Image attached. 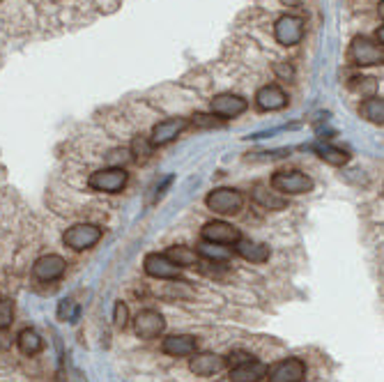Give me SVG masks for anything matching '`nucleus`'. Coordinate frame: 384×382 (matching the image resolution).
<instances>
[{
	"label": "nucleus",
	"instance_id": "nucleus-6",
	"mask_svg": "<svg viewBox=\"0 0 384 382\" xmlns=\"http://www.w3.org/2000/svg\"><path fill=\"white\" fill-rule=\"evenodd\" d=\"M274 37L281 46H295L304 39V19L295 14H283L274 26Z\"/></svg>",
	"mask_w": 384,
	"mask_h": 382
},
{
	"label": "nucleus",
	"instance_id": "nucleus-22",
	"mask_svg": "<svg viewBox=\"0 0 384 382\" xmlns=\"http://www.w3.org/2000/svg\"><path fill=\"white\" fill-rule=\"evenodd\" d=\"M359 113L364 115L366 120L373 124H382L384 122V99L382 97H369L366 102L359 106Z\"/></svg>",
	"mask_w": 384,
	"mask_h": 382
},
{
	"label": "nucleus",
	"instance_id": "nucleus-15",
	"mask_svg": "<svg viewBox=\"0 0 384 382\" xmlns=\"http://www.w3.org/2000/svg\"><path fill=\"white\" fill-rule=\"evenodd\" d=\"M256 106L260 111H281L288 106V95L279 86H263L256 93Z\"/></svg>",
	"mask_w": 384,
	"mask_h": 382
},
{
	"label": "nucleus",
	"instance_id": "nucleus-26",
	"mask_svg": "<svg viewBox=\"0 0 384 382\" xmlns=\"http://www.w3.org/2000/svg\"><path fill=\"white\" fill-rule=\"evenodd\" d=\"M350 88H352L355 93H362V95L373 97V93H375V79H369V77H357V79L350 81Z\"/></svg>",
	"mask_w": 384,
	"mask_h": 382
},
{
	"label": "nucleus",
	"instance_id": "nucleus-25",
	"mask_svg": "<svg viewBox=\"0 0 384 382\" xmlns=\"http://www.w3.org/2000/svg\"><path fill=\"white\" fill-rule=\"evenodd\" d=\"M129 154H131V159H136V162H147L150 154H152V143H150V138H145V136L133 138Z\"/></svg>",
	"mask_w": 384,
	"mask_h": 382
},
{
	"label": "nucleus",
	"instance_id": "nucleus-28",
	"mask_svg": "<svg viewBox=\"0 0 384 382\" xmlns=\"http://www.w3.org/2000/svg\"><path fill=\"white\" fill-rule=\"evenodd\" d=\"M14 320V306L12 302H0V329H7Z\"/></svg>",
	"mask_w": 384,
	"mask_h": 382
},
{
	"label": "nucleus",
	"instance_id": "nucleus-8",
	"mask_svg": "<svg viewBox=\"0 0 384 382\" xmlns=\"http://www.w3.org/2000/svg\"><path fill=\"white\" fill-rule=\"evenodd\" d=\"M306 376V364L297 357L283 360L279 364H274L272 369H267V378L270 382H302Z\"/></svg>",
	"mask_w": 384,
	"mask_h": 382
},
{
	"label": "nucleus",
	"instance_id": "nucleus-18",
	"mask_svg": "<svg viewBox=\"0 0 384 382\" xmlns=\"http://www.w3.org/2000/svg\"><path fill=\"white\" fill-rule=\"evenodd\" d=\"M232 246H235V251L244 261H251V263H265V261H270V246H265L260 242H253V239L239 237Z\"/></svg>",
	"mask_w": 384,
	"mask_h": 382
},
{
	"label": "nucleus",
	"instance_id": "nucleus-12",
	"mask_svg": "<svg viewBox=\"0 0 384 382\" xmlns=\"http://www.w3.org/2000/svg\"><path fill=\"white\" fill-rule=\"evenodd\" d=\"M133 329H136L140 338H157L166 329V320L159 311L143 309L136 315V320H133Z\"/></svg>",
	"mask_w": 384,
	"mask_h": 382
},
{
	"label": "nucleus",
	"instance_id": "nucleus-19",
	"mask_svg": "<svg viewBox=\"0 0 384 382\" xmlns=\"http://www.w3.org/2000/svg\"><path fill=\"white\" fill-rule=\"evenodd\" d=\"M253 198L256 203H260L263 207H267V210H283L286 207V198H283V194H279V191H270L265 185H256L253 187Z\"/></svg>",
	"mask_w": 384,
	"mask_h": 382
},
{
	"label": "nucleus",
	"instance_id": "nucleus-21",
	"mask_svg": "<svg viewBox=\"0 0 384 382\" xmlns=\"http://www.w3.org/2000/svg\"><path fill=\"white\" fill-rule=\"evenodd\" d=\"M315 152L318 157L329 166H345L350 162V154L345 150H340V147H333L329 143H318L315 145Z\"/></svg>",
	"mask_w": 384,
	"mask_h": 382
},
{
	"label": "nucleus",
	"instance_id": "nucleus-7",
	"mask_svg": "<svg viewBox=\"0 0 384 382\" xmlns=\"http://www.w3.org/2000/svg\"><path fill=\"white\" fill-rule=\"evenodd\" d=\"M189 127V120L187 118H166L161 122L154 124L152 129V136H150V143L152 147H161V145H168L178 138L182 131Z\"/></svg>",
	"mask_w": 384,
	"mask_h": 382
},
{
	"label": "nucleus",
	"instance_id": "nucleus-13",
	"mask_svg": "<svg viewBox=\"0 0 384 382\" xmlns=\"http://www.w3.org/2000/svg\"><path fill=\"white\" fill-rule=\"evenodd\" d=\"M145 274L154 279H178L180 268L175 265L166 253H147L143 263Z\"/></svg>",
	"mask_w": 384,
	"mask_h": 382
},
{
	"label": "nucleus",
	"instance_id": "nucleus-10",
	"mask_svg": "<svg viewBox=\"0 0 384 382\" xmlns=\"http://www.w3.org/2000/svg\"><path fill=\"white\" fill-rule=\"evenodd\" d=\"M200 237H203L205 242L232 246L241 235H239V230L232 228L228 221H210V223H205L203 230H200Z\"/></svg>",
	"mask_w": 384,
	"mask_h": 382
},
{
	"label": "nucleus",
	"instance_id": "nucleus-9",
	"mask_svg": "<svg viewBox=\"0 0 384 382\" xmlns=\"http://www.w3.org/2000/svg\"><path fill=\"white\" fill-rule=\"evenodd\" d=\"M65 270H67V263H65L62 256L48 253V256H41V258L35 261V265H32V277H35L37 281L48 284V281L60 279Z\"/></svg>",
	"mask_w": 384,
	"mask_h": 382
},
{
	"label": "nucleus",
	"instance_id": "nucleus-20",
	"mask_svg": "<svg viewBox=\"0 0 384 382\" xmlns=\"http://www.w3.org/2000/svg\"><path fill=\"white\" fill-rule=\"evenodd\" d=\"M166 256H168L178 268H196V265L200 263L198 251H194L191 246H171Z\"/></svg>",
	"mask_w": 384,
	"mask_h": 382
},
{
	"label": "nucleus",
	"instance_id": "nucleus-14",
	"mask_svg": "<svg viewBox=\"0 0 384 382\" xmlns=\"http://www.w3.org/2000/svg\"><path fill=\"white\" fill-rule=\"evenodd\" d=\"M225 367V357L216 355V353H198L191 357L189 369L191 373H196L200 378H210L214 373H219Z\"/></svg>",
	"mask_w": 384,
	"mask_h": 382
},
{
	"label": "nucleus",
	"instance_id": "nucleus-1",
	"mask_svg": "<svg viewBox=\"0 0 384 382\" xmlns=\"http://www.w3.org/2000/svg\"><path fill=\"white\" fill-rule=\"evenodd\" d=\"M272 189L283 196H299L313 191V180L302 171H279L272 176Z\"/></svg>",
	"mask_w": 384,
	"mask_h": 382
},
{
	"label": "nucleus",
	"instance_id": "nucleus-11",
	"mask_svg": "<svg viewBox=\"0 0 384 382\" xmlns=\"http://www.w3.org/2000/svg\"><path fill=\"white\" fill-rule=\"evenodd\" d=\"M249 109V102L244 97L239 95H232V93H223V95H216L212 99V113L219 115L223 120H230V118H237Z\"/></svg>",
	"mask_w": 384,
	"mask_h": 382
},
{
	"label": "nucleus",
	"instance_id": "nucleus-16",
	"mask_svg": "<svg viewBox=\"0 0 384 382\" xmlns=\"http://www.w3.org/2000/svg\"><path fill=\"white\" fill-rule=\"evenodd\" d=\"M228 378L230 382H260L263 378H267V367L258 360H249L232 367Z\"/></svg>",
	"mask_w": 384,
	"mask_h": 382
},
{
	"label": "nucleus",
	"instance_id": "nucleus-23",
	"mask_svg": "<svg viewBox=\"0 0 384 382\" xmlns=\"http://www.w3.org/2000/svg\"><path fill=\"white\" fill-rule=\"evenodd\" d=\"M16 345H19V350L23 355H37L41 350V336L37 334L35 329H21L19 336H16Z\"/></svg>",
	"mask_w": 384,
	"mask_h": 382
},
{
	"label": "nucleus",
	"instance_id": "nucleus-31",
	"mask_svg": "<svg viewBox=\"0 0 384 382\" xmlns=\"http://www.w3.org/2000/svg\"><path fill=\"white\" fill-rule=\"evenodd\" d=\"M274 72H277V77L283 79V81H290L292 77H295V70H292L288 62H277V67H274Z\"/></svg>",
	"mask_w": 384,
	"mask_h": 382
},
{
	"label": "nucleus",
	"instance_id": "nucleus-33",
	"mask_svg": "<svg viewBox=\"0 0 384 382\" xmlns=\"http://www.w3.org/2000/svg\"><path fill=\"white\" fill-rule=\"evenodd\" d=\"M302 0H281V5H286V7H297Z\"/></svg>",
	"mask_w": 384,
	"mask_h": 382
},
{
	"label": "nucleus",
	"instance_id": "nucleus-29",
	"mask_svg": "<svg viewBox=\"0 0 384 382\" xmlns=\"http://www.w3.org/2000/svg\"><path fill=\"white\" fill-rule=\"evenodd\" d=\"M58 313H60V318H62V320H69V322H74V320L79 318V309H77V306H74L69 300H65V302L60 304V311H58Z\"/></svg>",
	"mask_w": 384,
	"mask_h": 382
},
{
	"label": "nucleus",
	"instance_id": "nucleus-5",
	"mask_svg": "<svg viewBox=\"0 0 384 382\" xmlns=\"http://www.w3.org/2000/svg\"><path fill=\"white\" fill-rule=\"evenodd\" d=\"M102 228L95 226V223H77V226L67 228L62 242L74 251H86V249H93L102 239Z\"/></svg>",
	"mask_w": 384,
	"mask_h": 382
},
{
	"label": "nucleus",
	"instance_id": "nucleus-4",
	"mask_svg": "<svg viewBox=\"0 0 384 382\" xmlns=\"http://www.w3.org/2000/svg\"><path fill=\"white\" fill-rule=\"evenodd\" d=\"M127 180H129V176L124 169L108 166V169L95 171L93 176H90L88 185H90V189L102 191V194H118V191H122L124 185H127Z\"/></svg>",
	"mask_w": 384,
	"mask_h": 382
},
{
	"label": "nucleus",
	"instance_id": "nucleus-17",
	"mask_svg": "<svg viewBox=\"0 0 384 382\" xmlns=\"http://www.w3.org/2000/svg\"><path fill=\"white\" fill-rule=\"evenodd\" d=\"M161 350L171 357H191L198 350V341L189 334H175V336L164 338Z\"/></svg>",
	"mask_w": 384,
	"mask_h": 382
},
{
	"label": "nucleus",
	"instance_id": "nucleus-24",
	"mask_svg": "<svg viewBox=\"0 0 384 382\" xmlns=\"http://www.w3.org/2000/svg\"><path fill=\"white\" fill-rule=\"evenodd\" d=\"M198 256H203L207 261H214V263H225L230 258V249L225 244H214V242H205L198 246Z\"/></svg>",
	"mask_w": 384,
	"mask_h": 382
},
{
	"label": "nucleus",
	"instance_id": "nucleus-30",
	"mask_svg": "<svg viewBox=\"0 0 384 382\" xmlns=\"http://www.w3.org/2000/svg\"><path fill=\"white\" fill-rule=\"evenodd\" d=\"M191 124H196V127H216L219 122L214 120V115L196 113V115H194V120H191Z\"/></svg>",
	"mask_w": 384,
	"mask_h": 382
},
{
	"label": "nucleus",
	"instance_id": "nucleus-2",
	"mask_svg": "<svg viewBox=\"0 0 384 382\" xmlns=\"http://www.w3.org/2000/svg\"><path fill=\"white\" fill-rule=\"evenodd\" d=\"M205 203L212 212L223 214V217H232V214H237L241 207H244V196H241L237 189L221 187V189L210 191Z\"/></svg>",
	"mask_w": 384,
	"mask_h": 382
},
{
	"label": "nucleus",
	"instance_id": "nucleus-3",
	"mask_svg": "<svg viewBox=\"0 0 384 382\" xmlns=\"http://www.w3.org/2000/svg\"><path fill=\"white\" fill-rule=\"evenodd\" d=\"M350 60L359 67H373V65H382L384 60V48L375 39L369 37H355L350 44Z\"/></svg>",
	"mask_w": 384,
	"mask_h": 382
},
{
	"label": "nucleus",
	"instance_id": "nucleus-27",
	"mask_svg": "<svg viewBox=\"0 0 384 382\" xmlns=\"http://www.w3.org/2000/svg\"><path fill=\"white\" fill-rule=\"evenodd\" d=\"M113 320H115V325H118L120 329L127 327V322H129V309H127V304H124V302H115Z\"/></svg>",
	"mask_w": 384,
	"mask_h": 382
},
{
	"label": "nucleus",
	"instance_id": "nucleus-32",
	"mask_svg": "<svg viewBox=\"0 0 384 382\" xmlns=\"http://www.w3.org/2000/svg\"><path fill=\"white\" fill-rule=\"evenodd\" d=\"M249 360H253V357L249 355V353H244V350H235V353H230V357L225 360V364H230V367H237V364L249 362Z\"/></svg>",
	"mask_w": 384,
	"mask_h": 382
}]
</instances>
